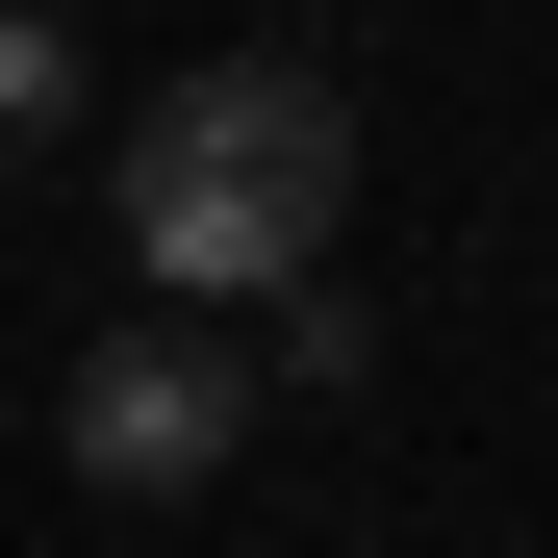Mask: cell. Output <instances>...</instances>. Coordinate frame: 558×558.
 <instances>
[{"label": "cell", "instance_id": "7a4b0ae2", "mask_svg": "<svg viewBox=\"0 0 558 558\" xmlns=\"http://www.w3.org/2000/svg\"><path fill=\"white\" fill-rule=\"evenodd\" d=\"M254 355H204V330H102V355H76V483H128V508H178V483H229V457H254Z\"/></svg>", "mask_w": 558, "mask_h": 558}, {"label": "cell", "instance_id": "6da1fadb", "mask_svg": "<svg viewBox=\"0 0 558 558\" xmlns=\"http://www.w3.org/2000/svg\"><path fill=\"white\" fill-rule=\"evenodd\" d=\"M355 254V102L305 51H204L128 128V279L153 305H305Z\"/></svg>", "mask_w": 558, "mask_h": 558}, {"label": "cell", "instance_id": "3957f363", "mask_svg": "<svg viewBox=\"0 0 558 558\" xmlns=\"http://www.w3.org/2000/svg\"><path fill=\"white\" fill-rule=\"evenodd\" d=\"M51 128H76V26H51V0H0V178H26Z\"/></svg>", "mask_w": 558, "mask_h": 558}]
</instances>
